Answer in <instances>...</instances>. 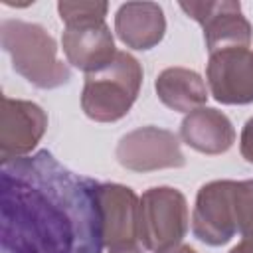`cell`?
Listing matches in <instances>:
<instances>
[{"mask_svg": "<svg viewBox=\"0 0 253 253\" xmlns=\"http://www.w3.org/2000/svg\"><path fill=\"white\" fill-rule=\"evenodd\" d=\"M235 182H213L198 194L194 213V233L210 245H221L231 239L235 225Z\"/></svg>", "mask_w": 253, "mask_h": 253, "instance_id": "3957f363", "label": "cell"}, {"mask_svg": "<svg viewBox=\"0 0 253 253\" xmlns=\"http://www.w3.org/2000/svg\"><path fill=\"white\" fill-rule=\"evenodd\" d=\"M241 152H243V156H245L249 162H253V119H251V121H247V125H245Z\"/></svg>", "mask_w": 253, "mask_h": 253, "instance_id": "8992f818", "label": "cell"}, {"mask_svg": "<svg viewBox=\"0 0 253 253\" xmlns=\"http://www.w3.org/2000/svg\"><path fill=\"white\" fill-rule=\"evenodd\" d=\"M77 28H67L63 36V47L71 63L89 73L103 69L111 63L113 40L103 24V14L93 18H81L75 22Z\"/></svg>", "mask_w": 253, "mask_h": 253, "instance_id": "277c9868", "label": "cell"}, {"mask_svg": "<svg viewBox=\"0 0 253 253\" xmlns=\"http://www.w3.org/2000/svg\"><path fill=\"white\" fill-rule=\"evenodd\" d=\"M140 83V69L134 57L117 53L115 61L89 73L83 91V109L91 119L115 121L132 105Z\"/></svg>", "mask_w": 253, "mask_h": 253, "instance_id": "7a4b0ae2", "label": "cell"}, {"mask_svg": "<svg viewBox=\"0 0 253 253\" xmlns=\"http://www.w3.org/2000/svg\"><path fill=\"white\" fill-rule=\"evenodd\" d=\"M103 184L59 164L47 150L2 160V253H103Z\"/></svg>", "mask_w": 253, "mask_h": 253, "instance_id": "6da1fadb", "label": "cell"}, {"mask_svg": "<svg viewBox=\"0 0 253 253\" xmlns=\"http://www.w3.org/2000/svg\"><path fill=\"white\" fill-rule=\"evenodd\" d=\"M156 89L160 99L168 107L178 111H188L192 105H198L206 99V91L202 87L200 75L194 71L168 69L158 77Z\"/></svg>", "mask_w": 253, "mask_h": 253, "instance_id": "5b68a950", "label": "cell"}]
</instances>
